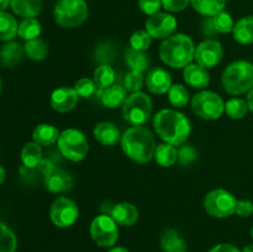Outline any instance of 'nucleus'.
<instances>
[{
  "mask_svg": "<svg viewBox=\"0 0 253 252\" xmlns=\"http://www.w3.org/2000/svg\"><path fill=\"white\" fill-rule=\"evenodd\" d=\"M21 161L24 166L29 169L39 167L40 162L42 161V150L39 143L27 142L21 150Z\"/></svg>",
  "mask_w": 253,
  "mask_h": 252,
  "instance_id": "26",
  "label": "nucleus"
},
{
  "mask_svg": "<svg viewBox=\"0 0 253 252\" xmlns=\"http://www.w3.org/2000/svg\"><path fill=\"white\" fill-rule=\"evenodd\" d=\"M192 109L197 116L204 120H216L225 111V104L214 91L204 90L192 99Z\"/></svg>",
  "mask_w": 253,
  "mask_h": 252,
  "instance_id": "8",
  "label": "nucleus"
},
{
  "mask_svg": "<svg viewBox=\"0 0 253 252\" xmlns=\"http://www.w3.org/2000/svg\"><path fill=\"white\" fill-rule=\"evenodd\" d=\"M194 42L183 34L172 35L160 47V57L172 68H185L194 59Z\"/></svg>",
  "mask_w": 253,
  "mask_h": 252,
  "instance_id": "3",
  "label": "nucleus"
},
{
  "mask_svg": "<svg viewBox=\"0 0 253 252\" xmlns=\"http://www.w3.org/2000/svg\"><path fill=\"white\" fill-rule=\"evenodd\" d=\"M17 34H19L21 39L26 40V41L39 39L40 34H41V24L35 17H29V19L22 20L21 24L19 25Z\"/></svg>",
  "mask_w": 253,
  "mask_h": 252,
  "instance_id": "33",
  "label": "nucleus"
},
{
  "mask_svg": "<svg viewBox=\"0 0 253 252\" xmlns=\"http://www.w3.org/2000/svg\"><path fill=\"white\" fill-rule=\"evenodd\" d=\"M5 177H6V170L4 169L2 166H0V184L5 180Z\"/></svg>",
  "mask_w": 253,
  "mask_h": 252,
  "instance_id": "51",
  "label": "nucleus"
},
{
  "mask_svg": "<svg viewBox=\"0 0 253 252\" xmlns=\"http://www.w3.org/2000/svg\"><path fill=\"white\" fill-rule=\"evenodd\" d=\"M183 77L187 84L197 89H204L209 85L210 76L204 67L199 64H192L187 66L183 71Z\"/></svg>",
  "mask_w": 253,
  "mask_h": 252,
  "instance_id": "19",
  "label": "nucleus"
},
{
  "mask_svg": "<svg viewBox=\"0 0 253 252\" xmlns=\"http://www.w3.org/2000/svg\"><path fill=\"white\" fill-rule=\"evenodd\" d=\"M10 1L11 0H0V12L4 11V10H6L10 6Z\"/></svg>",
  "mask_w": 253,
  "mask_h": 252,
  "instance_id": "50",
  "label": "nucleus"
},
{
  "mask_svg": "<svg viewBox=\"0 0 253 252\" xmlns=\"http://www.w3.org/2000/svg\"><path fill=\"white\" fill-rule=\"evenodd\" d=\"M125 61L127 66L130 67L131 71H137V72H145L146 69L150 66V58L145 52L135 51L133 48H127L125 54Z\"/></svg>",
  "mask_w": 253,
  "mask_h": 252,
  "instance_id": "30",
  "label": "nucleus"
},
{
  "mask_svg": "<svg viewBox=\"0 0 253 252\" xmlns=\"http://www.w3.org/2000/svg\"><path fill=\"white\" fill-rule=\"evenodd\" d=\"M249 110L250 109L247 101L242 100L240 98H232L225 104V111H226V114L231 119H235V120L244 119L247 115V113H249Z\"/></svg>",
  "mask_w": 253,
  "mask_h": 252,
  "instance_id": "34",
  "label": "nucleus"
},
{
  "mask_svg": "<svg viewBox=\"0 0 253 252\" xmlns=\"http://www.w3.org/2000/svg\"><path fill=\"white\" fill-rule=\"evenodd\" d=\"M234 39L241 44L253 43V15L245 16L235 24Z\"/></svg>",
  "mask_w": 253,
  "mask_h": 252,
  "instance_id": "22",
  "label": "nucleus"
},
{
  "mask_svg": "<svg viewBox=\"0 0 253 252\" xmlns=\"http://www.w3.org/2000/svg\"><path fill=\"white\" fill-rule=\"evenodd\" d=\"M126 89L124 86L114 84L106 89H99L96 95L100 99L101 104L109 109H115L123 105L126 100Z\"/></svg>",
  "mask_w": 253,
  "mask_h": 252,
  "instance_id": "18",
  "label": "nucleus"
},
{
  "mask_svg": "<svg viewBox=\"0 0 253 252\" xmlns=\"http://www.w3.org/2000/svg\"><path fill=\"white\" fill-rule=\"evenodd\" d=\"M78 94L74 88L62 86L51 94V106L58 113H68L78 104Z\"/></svg>",
  "mask_w": 253,
  "mask_h": 252,
  "instance_id": "14",
  "label": "nucleus"
},
{
  "mask_svg": "<svg viewBox=\"0 0 253 252\" xmlns=\"http://www.w3.org/2000/svg\"><path fill=\"white\" fill-rule=\"evenodd\" d=\"M161 1H162V6L167 11L179 12L183 11L190 4L192 0H161Z\"/></svg>",
  "mask_w": 253,
  "mask_h": 252,
  "instance_id": "44",
  "label": "nucleus"
},
{
  "mask_svg": "<svg viewBox=\"0 0 253 252\" xmlns=\"http://www.w3.org/2000/svg\"><path fill=\"white\" fill-rule=\"evenodd\" d=\"M17 247L16 235L0 221V252H15Z\"/></svg>",
  "mask_w": 253,
  "mask_h": 252,
  "instance_id": "35",
  "label": "nucleus"
},
{
  "mask_svg": "<svg viewBox=\"0 0 253 252\" xmlns=\"http://www.w3.org/2000/svg\"><path fill=\"white\" fill-rule=\"evenodd\" d=\"M138 7L143 14L152 16V15L160 12V9L162 7V1L161 0H140Z\"/></svg>",
  "mask_w": 253,
  "mask_h": 252,
  "instance_id": "42",
  "label": "nucleus"
},
{
  "mask_svg": "<svg viewBox=\"0 0 253 252\" xmlns=\"http://www.w3.org/2000/svg\"><path fill=\"white\" fill-rule=\"evenodd\" d=\"M90 235L96 245L101 247H111L119 239V230L116 222L109 215H99L91 221Z\"/></svg>",
  "mask_w": 253,
  "mask_h": 252,
  "instance_id": "10",
  "label": "nucleus"
},
{
  "mask_svg": "<svg viewBox=\"0 0 253 252\" xmlns=\"http://www.w3.org/2000/svg\"><path fill=\"white\" fill-rule=\"evenodd\" d=\"M54 20L64 29L78 27L88 19L89 9L84 0H59L54 6Z\"/></svg>",
  "mask_w": 253,
  "mask_h": 252,
  "instance_id": "5",
  "label": "nucleus"
},
{
  "mask_svg": "<svg viewBox=\"0 0 253 252\" xmlns=\"http://www.w3.org/2000/svg\"><path fill=\"white\" fill-rule=\"evenodd\" d=\"M58 150L67 160L81 162L88 155V141L82 131L77 128H67L59 135Z\"/></svg>",
  "mask_w": 253,
  "mask_h": 252,
  "instance_id": "7",
  "label": "nucleus"
},
{
  "mask_svg": "<svg viewBox=\"0 0 253 252\" xmlns=\"http://www.w3.org/2000/svg\"><path fill=\"white\" fill-rule=\"evenodd\" d=\"M59 135L61 132L54 126L48 125V124H41L35 127L34 132H32V138L40 146H51L58 141Z\"/></svg>",
  "mask_w": 253,
  "mask_h": 252,
  "instance_id": "23",
  "label": "nucleus"
},
{
  "mask_svg": "<svg viewBox=\"0 0 253 252\" xmlns=\"http://www.w3.org/2000/svg\"><path fill=\"white\" fill-rule=\"evenodd\" d=\"M247 104H249V109L253 113V88L247 94Z\"/></svg>",
  "mask_w": 253,
  "mask_h": 252,
  "instance_id": "49",
  "label": "nucleus"
},
{
  "mask_svg": "<svg viewBox=\"0 0 253 252\" xmlns=\"http://www.w3.org/2000/svg\"><path fill=\"white\" fill-rule=\"evenodd\" d=\"M44 185L52 193H64L73 185V178L63 169H54L51 174L44 177Z\"/></svg>",
  "mask_w": 253,
  "mask_h": 252,
  "instance_id": "17",
  "label": "nucleus"
},
{
  "mask_svg": "<svg viewBox=\"0 0 253 252\" xmlns=\"http://www.w3.org/2000/svg\"><path fill=\"white\" fill-rule=\"evenodd\" d=\"M79 209L76 203L66 197H59L49 208V217L58 227H69L77 221Z\"/></svg>",
  "mask_w": 253,
  "mask_h": 252,
  "instance_id": "11",
  "label": "nucleus"
},
{
  "mask_svg": "<svg viewBox=\"0 0 253 252\" xmlns=\"http://www.w3.org/2000/svg\"><path fill=\"white\" fill-rule=\"evenodd\" d=\"M74 90L77 91L79 98L89 99L98 93L99 88L96 86V84L94 83V81H91V79L82 78L76 83V85H74Z\"/></svg>",
  "mask_w": 253,
  "mask_h": 252,
  "instance_id": "40",
  "label": "nucleus"
},
{
  "mask_svg": "<svg viewBox=\"0 0 253 252\" xmlns=\"http://www.w3.org/2000/svg\"><path fill=\"white\" fill-rule=\"evenodd\" d=\"M114 58H115V47L110 42H104L96 46L95 52H94V59L96 63H100V66L101 64L110 66Z\"/></svg>",
  "mask_w": 253,
  "mask_h": 252,
  "instance_id": "37",
  "label": "nucleus"
},
{
  "mask_svg": "<svg viewBox=\"0 0 253 252\" xmlns=\"http://www.w3.org/2000/svg\"><path fill=\"white\" fill-rule=\"evenodd\" d=\"M146 85L153 94H165L172 86V77L166 69L156 67L151 68L146 76Z\"/></svg>",
  "mask_w": 253,
  "mask_h": 252,
  "instance_id": "15",
  "label": "nucleus"
},
{
  "mask_svg": "<svg viewBox=\"0 0 253 252\" xmlns=\"http://www.w3.org/2000/svg\"><path fill=\"white\" fill-rule=\"evenodd\" d=\"M19 31V25L15 17L7 12H0V40L11 41Z\"/></svg>",
  "mask_w": 253,
  "mask_h": 252,
  "instance_id": "29",
  "label": "nucleus"
},
{
  "mask_svg": "<svg viewBox=\"0 0 253 252\" xmlns=\"http://www.w3.org/2000/svg\"><path fill=\"white\" fill-rule=\"evenodd\" d=\"M242 252H253V245H249L242 250Z\"/></svg>",
  "mask_w": 253,
  "mask_h": 252,
  "instance_id": "53",
  "label": "nucleus"
},
{
  "mask_svg": "<svg viewBox=\"0 0 253 252\" xmlns=\"http://www.w3.org/2000/svg\"><path fill=\"white\" fill-rule=\"evenodd\" d=\"M177 29V20L167 12H157L152 15L146 22V31L152 39H168Z\"/></svg>",
  "mask_w": 253,
  "mask_h": 252,
  "instance_id": "13",
  "label": "nucleus"
},
{
  "mask_svg": "<svg viewBox=\"0 0 253 252\" xmlns=\"http://www.w3.org/2000/svg\"><path fill=\"white\" fill-rule=\"evenodd\" d=\"M143 83H145L143 74L137 71H130L124 78V88L131 93L140 91L143 86Z\"/></svg>",
  "mask_w": 253,
  "mask_h": 252,
  "instance_id": "41",
  "label": "nucleus"
},
{
  "mask_svg": "<svg viewBox=\"0 0 253 252\" xmlns=\"http://www.w3.org/2000/svg\"><path fill=\"white\" fill-rule=\"evenodd\" d=\"M25 53L32 61H42L46 58L47 53H48V46L46 42L41 39H34L30 40L25 43L24 46Z\"/></svg>",
  "mask_w": 253,
  "mask_h": 252,
  "instance_id": "31",
  "label": "nucleus"
},
{
  "mask_svg": "<svg viewBox=\"0 0 253 252\" xmlns=\"http://www.w3.org/2000/svg\"><path fill=\"white\" fill-rule=\"evenodd\" d=\"M152 109V100L150 96L141 91H136L128 95L123 104V116L131 125L141 126L150 120Z\"/></svg>",
  "mask_w": 253,
  "mask_h": 252,
  "instance_id": "6",
  "label": "nucleus"
},
{
  "mask_svg": "<svg viewBox=\"0 0 253 252\" xmlns=\"http://www.w3.org/2000/svg\"><path fill=\"white\" fill-rule=\"evenodd\" d=\"M235 212L241 217L251 216L253 214V203L251 200H247V199L237 200L236 211Z\"/></svg>",
  "mask_w": 253,
  "mask_h": 252,
  "instance_id": "45",
  "label": "nucleus"
},
{
  "mask_svg": "<svg viewBox=\"0 0 253 252\" xmlns=\"http://www.w3.org/2000/svg\"><path fill=\"white\" fill-rule=\"evenodd\" d=\"M209 252H241L237 247H235L234 245L230 244H220L216 245L215 247H212Z\"/></svg>",
  "mask_w": 253,
  "mask_h": 252,
  "instance_id": "48",
  "label": "nucleus"
},
{
  "mask_svg": "<svg viewBox=\"0 0 253 252\" xmlns=\"http://www.w3.org/2000/svg\"><path fill=\"white\" fill-rule=\"evenodd\" d=\"M178 160L183 166H187L189 163L194 162L197 160V151L192 147V146H183L179 151H178Z\"/></svg>",
  "mask_w": 253,
  "mask_h": 252,
  "instance_id": "43",
  "label": "nucleus"
},
{
  "mask_svg": "<svg viewBox=\"0 0 253 252\" xmlns=\"http://www.w3.org/2000/svg\"><path fill=\"white\" fill-rule=\"evenodd\" d=\"M109 252H130L128 250H126L125 247H115V249L110 250Z\"/></svg>",
  "mask_w": 253,
  "mask_h": 252,
  "instance_id": "52",
  "label": "nucleus"
},
{
  "mask_svg": "<svg viewBox=\"0 0 253 252\" xmlns=\"http://www.w3.org/2000/svg\"><path fill=\"white\" fill-rule=\"evenodd\" d=\"M37 169L40 170V172L42 173V174L46 177V175L51 174L52 172H53L54 169H56V167H54L53 162H52L51 160H48V158H42V161L40 162L39 167H37Z\"/></svg>",
  "mask_w": 253,
  "mask_h": 252,
  "instance_id": "46",
  "label": "nucleus"
},
{
  "mask_svg": "<svg viewBox=\"0 0 253 252\" xmlns=\"http://www.w3.org/2000/svg\"><path fill=\"white\" fill-rule=\"evenodd\" d=\"M190 4L199 14L207 17H212L219 12L224 11L226 0H192Z\"/></svg>",
  "mask_w": 253,
  "mask_h": 252,
  "instance_id": "27",
  "label": "nucleus"
},
{
  "mask_svg": "<svg viewBox=\"0 0 253 252\" xmlns=\"http://www.w3.org/2000/svg\"><path fill=\"white\" fill-rule=\"evenodd\" d=\"M221 83L232 95L249 93L253 88V64L246 61L232 62L222 73Z\"/></svg>",
  "mask_w": 253,
  "mask_h": 252,
  "instance_id": "4",
  "label": "nucleus"
},
{
  "mask_svg": "<svg viewBox=\"0 0 253 252\" xmlns=\"http://www.w3.org/2000/svg\"><path fill=\"white\" fill-rule=\"evenodd\" d=\"M24 47L19 42H7L0 48V64L4 67H14L24 56Z\"/></svg>",
  "mask_w": 253,
  "mask_h": 252,
  "instance_id": "21",
  "label": "nucleus"
},
{
  "mask_svg": "<svg viewBox=\"0 0 253 252\" xmlns=\"http://www.w3.org/2000/svg\"><path fill=\"white\" fill-rule=\"evenodd\" d=\"M224 57L222 44L216 40H205L195 48L194 59L199 66L205 69L214 68L221 62Z\"/></svg>",
  "mask_w": 253,
  "mask_h": 252,
  "instance_id": "12",
  "label": "nucleus"
},
{
  "mask_svg": "<svg viewBox=\"0 0 253 252\" xmlns=\"http://www.w3.org/2000/svg\"><path fill=\"white\" fill-rule=\"evenodd\" d=\"M93 81L99 89H106L114 85L115 72L109 64H101V66L96 67V69L94 71Z\"/></svg>",
  "mask_w": 253,
  "mask_h": 252,
  "instance_id": "32",
  "label": "nucleus"
},
{
  "mask_svg": "<svg viewBox=\"0 0 253 252\" xmlns=\"http://www.w3.org/2000/svg\"><path fill=\"white\" fill-rule=\"evenodd\" d=\"M161 246L165 252H182L187 249V242L175 230L168 229L161 236Z\"/></svg>",
  "mask_w": 253,
  "mask_h": 252,
  "instance_id": "25",
  "label": "nucleus"
},
{
  "mask_svg": "<svg viewBox=\"0 0 253 252\" xmlns=\"http://www.w3.org/2000/svg\"><path fill=\"white\" fill-rule=\"evenodd\" d=\"M251 236H252V239H253V227H252V230H251Z\"/></svg>",
  "mask_w": 253,
  "mask_h": 252,
  "instance_id": "55",
  "label": "nucleus"
},
{
  "mask_svg": "<svg viewBox=\"0 0 253 252\" xmlns=\"http://www.w3.org/2000/svg\"><path fill=\"white\" fill-rule=\"evenodd\" d=\"M94 137L98 142L104 146H114L121 140V135L119 128L114 124L104 121L99 123L94 128Z\"/></svg>",
  "mask_w": 253,
  "mask_h": 252,
  "instance_id": "20",
  "label": "nucleus"
},
{
  "mask_svg": "<svg viewBox=\"0 0 253 252\" xmlns=\"http://www.w3.org/2000/svg\"><path fill=\"white\" fill-rule=\"evenodd\" d=\"M109 216L121 226H132L138 220V210L131 203H119L111 208Z\"/></svg>",
  "mask_w": 253,
  "mask_h": 252,
  "instance_id": "16",
  "label": "nucleus"
},
{
  "mask_svg": "<svg viewBox=\"0 0 253 252\" xmlns=\"http://www.w3.org/2000/svg\"><path fill=\"white\" fill-rule=\"evenodd\" d=\"M237 200L225 189H214L205 195L204 208L214 217H229L236 211Z\"/></svg>",
  "mask_w": 253,
  "mask_h": 252,
  "instance_id": "9",
  "label": "nucleus"
},
{
  "mask_svg": "<svg viewBox=\"0 0 253 252\" xmlns=\"http://www.w3.org/2000/svg\"><path fill=\"white\" fill-rule=\"evenodd\" d=\"M156 162L161 167H170L175 163L178 158V150L170 143H161L157 146L155 152Z\"/></svg>",
  "mask_w": 253,
  "mask_h": 252,
  "instance_id": "28",
  "label": "nucleus"
},
{
  "mask_svg": "<svg viewBox=\"0 0 253 252\" xmlns=\"http://www.w3.org/2000/svg\"><path fill=\"white\" fill-rule=\"evenodd\" d=\"M121 147L128 158L135 162L147 163L155 157L156 140L153 133L143 126L127 128L121 136Z\"/></svg>",
  "mask_w": 253,
  "mask_h": 252,
  "instance_id": "2",
  "label": "nucleus"
},
{
  "mask_svg": "<svg viewBox=\"0 0 253 252\" xmlns=\"http://www.w3.org/2000/svg\"><path fill=\"white\" fill-rule=\"evenodd\" d=\"M211 19L217 34H229V32H232V30H234V20H232L231 15L227 14V12H219L215 16H212Z\"/></svg>",
  "mask_w": 253,
  "mask_h": 252,
  "instance_id": "39",
  "label": "nucleus"
},
{
  "mask_svg": "<svg viewBox=\"0 0 253 252\" xmlns=\"http://www.w3.org/2000/svg\"><path fill=\"white\" fill-rule=\"evenodd\" d=\"M182 252H187V251H182Z\"/></svg>",
  "mask_w": 253,
  "mask_h": 252,
  "instance_id": "56",
  "label": "nucleus"
},
{
  "mask_svg": "<svg viewBox=\"0 0 253 252\" xmlns=\"http://www.w3.org/2000/svg\"><path fill=\"white\" fill-rule=\"evenodd\" d=\"M10 6L16 15L29 19L40 14L42 9V0H11Z\"/></svg>",
  "mask_w": 253,
  "mask_h": 252,
  "instance_id": "24",
  "label": "nucleus"
},
{
  "mask_svg": "<svg viewBox=\"0 0 253 252\" xmlns=\"http://www.w3.org/2000/svg\"><path fill=\"white\" fill-rule=\"evenodd\" d=\"M153 127L165 142L179 146L190 135V123L184 114L173 109H163L153 118Z\"/></svg>",
  "mask_w": 253,
  "mask_h": 252,
  "instance_id": "1",
  "label": "nucleus"
},
{
  "mask_svg": "<svg viewBox=\"0 0 253 252\" xmlns=\"http://www.w3.org/2000/svg\"><path fill=\"white\" fill-rule=\"evenodd\" d=\"M202 27H203V34L207 35V36H214L215 34H217L216 30H215L214 27V24H212L211 17H205V19L203 20Z\"/></svg>",
  "mask_w": 253,
  "mask_h": 252,
  "instance_id": "47",
  "label": "nucleus"
},
{
  "mask_svg": "<svg viewBox=\"0 0 253 252\" xmlns=\"http://www.w3.org/2000/svg\"><path fill=\"white\" fill-rule=\"evenodd\" d=\"M2 89V82H1V78H0V91H1Z\"/></svg>",
  "mask_w": 253,
  "mask_h": 252,
  "instance_id": "54",
  "label": "nucleus"
},
{
  "mask_svg": "<svg viewBox=\"0 0 253 252\" xmlns=\"http://www.w3.org/2000/svg\"><path fill=\"white\" fill-rule=\"evenodd\" d=\"M151 40H152V37L150 36V34L147 31L138 30V31H135L131 35L130 47L135 49V51L145 52L150 48Z\"/></svg>",
  "mask_w": 253,
  "mask_h": 252,
  "instance_id": "38",
  "label": "nucleus"
},
{
  "mask_svg": "<svg viewBox=\"0 0 253 252\" xmlns=\"http://www.w3.org/2000/svg\"><path fill=\"white\" fill-rule=\"evenodd\" d=\"M168 99H169V103L173 106H175V108H183L189 101V91L182 84H174L168 90Z\"/></svg>",
  "mask_w": 253,
  "mask_h": 252,
  "instance_id": "36",
  "label": "nucleus"
}]
</instances>
